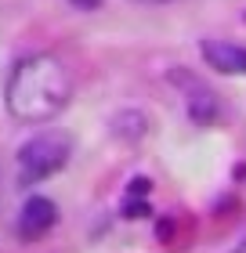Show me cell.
I'll return each mask as SVG.
<instances>
[{"label": "cell", "instance_id": "1", "mask_svg": "<svg viewBox=\"0 0 246 253\" xmlns=\"http://www.w3.org/2000/svg\"><path fill=\"white\" fill-rule=\"evenodd\" d=\"M73 98V73L58 54H26L7 76V112L18 123H51Z\"/></svg>", "mask_w": 246, "mask_h": 253}, {"label": "cell", "instance_id": "2", "mask_svg": "<svg viewBox=\"0 0 246 253\" xmlns=\"http://www.w3.org/2000/svg\"><path fill=\"white\" fill-rule=\"evenodd\" d=\"M69 156H73V137H69L65 130H54V126H48V130L33 134L26 145L18 148V181L22 185H40L44 177L58 174Z\"/></svg>", "mask_w": 246, "mask_h": 253}, {"label": "cell", "instance_id": "3", "mask_svg": "<svg viewBox=\"0 0 246 253\" xmlns=\"http://www.w3.org/2000/svg\"><path fill=\"white\" fill-rule=\"evenodd\" d=\"M58 221V210H54V203L48 199V195H33V199H26V206H22V213H18V239L22 243H37V239H44L54 228Z\"/></svg>", "mask_w": 246, "mask_h": 253}, {"label": "cell", "instance_id": "4", "mask_svg": "<svg viewBox=\"0 0 246 253\" xmlns=\"http://www.w3.org/2000/svg\"><path fill=\"white\" fill-rule=\"evenodd\" d=\"M203 58L210 69L228 76H246V47L228 40H203Z\"/></svg>", "mask_w": 246, "mask_h": 253}, {"label": "cell", "instance_id": "5", "mask_svg": "<svg viewBox=\"0 0 246 253\" xmlns=\"http://www.w3.org/2000/svg\"><path fill=\"white\" fill-rule=\"evenodd\" d=\"M189 116L199 126H206V123L217 120V98L210 94L203 84H196V80H189Z\"/></svg>", "mask_w": 246, "mask_h": 253}, {"label": "cell", "instance_id": "6", "mask_svg": "<svg viewBox=\"0 0 246 253\" xmlns=\"http://www.w3.org/2000/svg\"><path fill=\"white\" fill-rule=\"evenodd\" d=\"M148 120L142 116V112H120V116L112 120V134L123 137V141H138V137L145 134Z\"/></svg>", "mask_w": 246, "mask_h": 253}, {"label": "cell", "instance_id": "7", "mask_svg": "<svg viewBox=\"0 0 246 253\" xmlns=\"http://www.w3.org/2000/svg\"><path fill=\"white\" fill-rule=\"evenodd\" d=\"M73 7H80V11H98L101 7V0H69Z\"/></svg>", "mask_w": 246, "mask_h": 253}, {"label": "cell", "instance_id": "8", "mask_svg": "<svg viewBox=\"0 0 246 253\" xmlns=\"http://www.w3.org/2000/svg\"><path fill=\"white\" fill-rule=\"evenodd\" d=\"M138 4H170V0H138Z\"/></svg>", "mask_w": 246, "mask_h": 253}, {"label": "cell", "instance_id": "9", "mask_svg": "<svg viewBox=\"0 0 246 253\" xmlns=\"http://www.w3.org/2000/svg\"><path fill=\"white\" fill-rule=\"evenodd\" d=\"M232 253H246V239H243V243H239L236 250H232Z\"/></svg>", "mask_w": 246, "mask_h": 253}]
</instances>
